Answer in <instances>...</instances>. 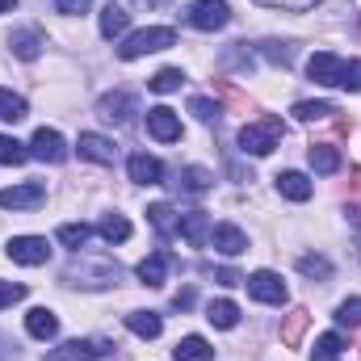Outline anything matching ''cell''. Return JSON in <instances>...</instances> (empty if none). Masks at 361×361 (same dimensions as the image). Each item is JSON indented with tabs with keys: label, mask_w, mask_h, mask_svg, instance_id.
I'll return each instance as SVG.
<instances>
[{
	"label": "cell",
	"mask_w": 361,
	"mask_h": 361,
	"mask_svg": "<svg viewBox=\"0 0 361 361\" xmlns=\"http://www.w3.org/2000/svg\"><path fill=\"white\" fill-rule=\"evenodd\" d=\"M118 277H122V265L114 261V257H105V252H76L72 261H68V269H63V281L68 286H85V290H105V286H118Z\"/></svg>",
	"instance_id": "6da1fadb"
},
{
	"label": "cell",
	"mask_w": 361,
	"mask_h": 361,
	"mask_svg": "<svg viewBox=\"0 0 361 361\" xmlns=\"http://www.w3.org/2000/svg\"><path fill=\"white\" fill-rule=\"evenodd\" d=\"M281 135H286V126H281V118H257V122H248L244 130H240V152H252V156H269L273 147L281 143Z\"/></svg>",
	"instance_id": "7a4b0ae2"
},
{
	"label": "cell",
	"mask_w": 361,
	"mask_h": 361,
	"mask_svg": "<svg viewBox=\"0 0 361 361\" xmlns=\"http://www.w3.org/2000/svg\"><path fill=\"white\" fill-rule=\"evenodd\" d=\"M169 47H177V30H169V25H152V30L130 34V38L118 47V55L130 63V59H143V55H156V51H169Z\"/></svg>",
	"instance_id": "3957f363"
},
{
	"label": "cell",
	"mask_w": 361,
	"mask_h": 361,
	"mask_svg": "<svg viewBox=\"0 0 361 361\" xmlns=\"http://www.w3.org/2000/svg\"><path fill=\"white\" fill-rule=\"evenodd\" d=\"M114 349H118V345L105 341V336H85V341H68V345L51 349L47 361H101V357H109Z\"/></svg>",
	"instance_id": "277c9868"
},
{
	"label": "cell",
	"mask_w": 361,
	"mask_h": 361,
	"mask_svg": "<svg viewBox=\"0 0 361 361\" xmlns=\"http://www.w3.org/2000/svg\"><path fill=\"white\" fill-rule=\"evenodd\" d=\"M227 21H231L227 0H193V4H189V25H193V30L214 34V30H223Z\"/></svg>",
	"instance_id": "5b68a950"
},
{
	"label": "cell",
	"mask_w": 361,
	"mask_h": 361,
	"mask_svg": "<svg viewBox=\"0 0 361 361\" xmlns=\"http://www.w3.org/2000/svg\"><path fill=\"white\" fill-rule=\"evenodd\" d=\"M244 286H248V294H252L257 302H269V307H281V302L290 298L286 281H281L277 273H269V269H261V273H252V277H244Z\"/></svg>",
	"instance_id": "8992f818"
},
{
	"label": "cell",
	"mask_w": 361,
	"mask_h": 361,
	"mask_svg": "<svg viewBox=\"0 0 361 361\" xmlns=\"http://www.w3.org/2000/svg\"><path fill=\"white\" fill-rule=\"evenodd\" d=\"M8 261H17V265H47L51 261V244L42 235H13L8 240Z\"/></svg>",
	"instance_id": "52a82bcc"
},
{
	"label": "cell",
	"mask_w": 361,
	"mask_h": 361,
	"mask_svg": "<svg viewBox=\"0 0 361 361\" xmlns=\"http://www.w3.org/2000/svg\"><path fill=\"white\" fill-rule=\"evenodd\" d=\"M307 76H311L315 85L336 89V85L345 80V59H341V55H332V51H319V55H311V59H307Z\"/></svg>",
	"instance_id": "ba28073f"
},
{
	"label": "cell",
	"mask_w": 361,
	"mask_h": 361,
	"mask_svg": "<svg viewBox=\"0 0 361 361\" xmlns=\"http://www.w3.org/2000/svg\"><path fill=\"white\" fill-rule=\"evenodd\" d=\"M30 156L34 160H42V164H63L68 160V143H63V135L59 130H34V139H30Z\"/></svg>",
	"instance_id": "9c48e42d"
},
{
	"label": "cell",
	"mask_w": 361,
	"mask_h": 361,
	"mask_svg": "<svg viewBox=\"0 0 361 361\" xmlns=\"http://www.w3.org/2000/svg\"><path fill=\"white\" fill-rule=\"evenodd\" d=\"M42 202H47V185H38V180L0 189V206H4V210H34V206H42Z\"/></svg>",
	"instance_id": "30bf717a"
},
{
	"label": "cell",
	"mask_w": 361,
	"mask_h": 361,
	"mask_svg": "<svg viewBox=\"0 0 361 361\" xmlns=\"http://www.w3.org/2000/svg\"><path fill=\"white\" fill-rule=\"evenodd\" d=\"M147 135H152V139H160V143H177V139H180V118L169 109V105L147 109Z\"/></svg>",
	"instance_id": "8fae6325"
},
{
	"label": "cell",
	"mask_w": 361,
	"mask_h": 361,
	"mask_svg": "<svg viewBox=\"0 0 361 361\" xmlns=\"http://www.w3.org/2000/svg\"><path fill=\"white\" fill-rule=\"evenodd\" d=\"M97 114H101L105 122H114V126H126L130 114H135V97H130V92H105V97L97 101Z\"/></svg>",
	"instance_id": "7c38bea8"
},
{
	"label": "cell",
	"mask_w": 361,
	"mask_h": 361,
	"mask_svg": "<svg viewBox=\"0 0 361 361\" xmlns=\"http://www.w3.org/2000/svg\"><path fill=\"white\" fill-rule=\"evenodd\" d=\"M126 173L135 185H160L164 180V164L156 160V156H147V152H135L130 160H126Z\"/></svg>",
	"instance_id": "4fadbf2b"
},
{
	"label": "cell",
	"mask_w": 361,
	"mask_h": 361,
	"mask_svg": "<svg viewBox=\"0 0 361 361\" xmlns=\"http://www.w3.org/2000/svg\"><path fill=\"white\" fill-rule=\"evenodd\" d=\"M177 231L189 240V244H193V248H206L214 227H210V214H206V210H189V214H180V227H177Z\"/></svg>",
	"instance_id": "5bb4252c"
},
{
	"label": "cell",
	"mask_w": 361,
	"mask_h": 361,
	"mask_svg": "<svg viewBox=\"0 0 361 361\" xmlns=\"http://www.w3.org/2000/svg\"><path fill=\"white\" fill-rule=\"evenodd\" d=\"M80 156L85 160H92V164H114L118 160V147H114V139H105V135H92V130H85L80 135Z\"/></svg>",
	"instance_id": "9a60e30c"
},
{
	"label": "cell",
	"mask_w": 361,
	"mask_h": 361,
	"mask_svg": "<svg viewBox=\"0 0 361 361\" xmlns=\"http://www.w3.org/2000/svg\"><path fill=\"white\" fill-rule=\"evenodd\" d=\"M210 244H214L223 257H240V252H248V235H244L240 227H231V223H219V227L210 231Z\"/></svg>",
	"instance_id": "2e32d148"
},
{
	"label": "cell",
	"mask_w": 361,
	"mask_h": 361,
	"mask_svg": "<svg viewBox=\"0 0 361 361\" xmlns=\"http://www.w3.org/2000/svg\"><path fill=\"white\" fill-rule=\"evenodd\" d=\"M25 332H30L34 341H51V336L59 332V315L47 311V307H34V311L25 315Z\"/></svg>",
	"instance_id": "e0dca14e"
},
{
	"label": "cell",
	"mask_w": 361,
	"mask_h": 361,
	"mask_svg": "<svg viewBox=\"0 0 361 361\" xmlns=\"http://www.w3.org/2000/svg\"><path fill=\"white\" fill-rule=\"evenodd\" d=\"M307 324H311V311H307V307H294V311L286 315V324H281V345H286V349H298L302 336H307Z\"/></svg>",
	"instance_id": "ac0fdd59"
},
{
	"label": "cell",
	"mask_w": 361,
	"mask_h": 361,
	"mask_svg": "<svg viewBox=\"0 0 361 361\" xmlns=\"http://www.w3.org/2000/svg\"><path fill=\"white\" fill-rule=\"evenodd\" d=\"M277 193H281V197H290V202H307V197L315 193V185L302 177V173H294V169H290V173H277Z\"/></svg>",
	"instance_id": "d6986e66"
},
{
	"label": "cell",
	"mask_w": 361,
	"mask_h": 361,
	"mask_svg": "<svg viewBox=\"0 0 361 361\" xmlns=\"http://www.w3.org/2000/svg\"><path fill=\"white\" fill-rule=\"evenodd\" d=\"M126 25H130V13L122 8V4H105L101 8V38H122L126 34Z\"/></svg>",
	"instance_id": "ffe728a7"
},
{
	"label": "cell",
	"mask_w": 361,
	"mask_h": 361,
	"mask_svg": "<svg viewBox=\"0 0 361 361\" xmlns=\"http://www.w3.org/2000/svg\"><path fill=\"white\" fill-rule=\"evenodd\" d=\"M126 328H130L135 336H143V341H156V336L164 332V319H160L156 311H130V315H126Z\"/></svg>",
	"instance_id": "44dd1931"
},
{
	"label": "cell",
	"mask_w": 361,
	"mask_h": 361,
	"mask_svg": "<svg viewBox=\"0 0 361 361\" xmlns=\"http://www.w3.org/2000/svg\"><path fill=\"white\" fill-rule=\"evenodd\" d=\"M173 357L177 361H214V349H210L206 336H180L177 349H173Z\"/></svg>",
	"instance_id": "7402d4cb"
},
{
	"label": "cell",
	"mask_w": 361,
	"mask_h": 361,
	"mask_svg": "<svg viewBox=\"0 0 361 361\" xmlns=\"http://www.w3.org/2000/svg\"><path fill=\"white\" fill-rule=\"evenodd\" d=\"M8 47H13V55H17V59H25V63H30V59H38V55H42V34H38V30H17V34L8 38Z\"/></svg>",
	"instance_id": "603a6c76"
},
{
	"label": "cell",
	"mask_w": 361,
	"mask_h": 361,
	"mask_svg": "<svg viewBox=\"0 0 361 361\" xmlns=\"http://www.w3.org/2000/svg\"><path fill=\"white\" fill-rule=\"evenodd\" d=\"M206 319H210L214 328H235V324H240V307H235L231 298H210V302H206Z\"/></svg>",
	"instance_id": "cb8c5ba5"
},
{
	"label": "cell",
	"mask_w": 361,
	"mask_h": 361,
	"mask_svg": "<svg viewBox=\"0 0 361 361\" xmlns=\"http://www.w3.org/2000/svg\"><path fill=\"white\" fill-rule=\"evenodd\" d=\"M169 265H173V257H169V252H152V257L139 265V281H143V286H164Z\"/></svg>",
	"instance_id": "d4e9b609"
},
{
	"label": "cell",
	"mask_w": 361,
	"mask_h": 361,
	"mask_svg": "<svg viewBox=\"0 0 361 361\" xmlns=\"http://www.w3.org/2000/svg\"><path fill=\"white\" fill-rule=\"evenodd\" d=\"M307 160H311V169H315L319 177H332V173L341 169V152L328 147V143H315V147L307 152Z\"/></svg>",
	"instance_id": "484cf974"
},
{
	"label": "cell",
	"mask_w": 361,
	"mask_h": 361,
	"mask_svg": "<svg viewBox=\"0 0 361 361\" xmlns=\"http://www.w3.org/2000/svg\"><path fill=\"white\" fill-rule=\"evenodd\" d=\"M341 109L332 105V101H298L294 105V118L298 122H328V118H336Z\"/></svg>",
	"instance_id": "4316f807"
},
{
	"label": "cell",
	"mask_w": 361,
	"mask_h": 361,
	"mask_svg": "<svg viewBox=\"0 0 361 361\" xmlns=\"http://www.w3.org/2000/svg\"><path fill=\"white\" fill-rule=\"evenodd\" d=\"M97 235L109 240V244H126V240H130V223H126V214H105V219L97 223Z\"/></svg>",
	"instance_id": "83f0119b"
},
{
	"label": "cell",
	"mask_w": 361,
	"mask_h": 361,
	"mask_svg": "<svg viewBox=\"0 0 361 361\" xmlns=\"http://www.w3.org/2000/svg\"><path fill=\"white\" fill-rule=\"evenodd\" d=\"M147 219H152V227H156L160 235H177V227H180L177 210H173L169 202H156V206H147Z\"/></svg>",
	"instance_id": "f1b7e54d"
},
{
	"label": "cell",
	"mask_w": 361,
	"mask_h": 361,
	"mask_svg": "<svg viewBox=\"0 0 361 361\" xmlns=\"http://www.w3.org/2000/svg\"><path fill=\"white\" fill-rule=\"evenodd\" d=\"M341 353H345V336H341V332H324V336L315 341V349H311L315 361H341Z\"/></svg>",
	"instance_id": "f546056e"
},
{
	"label": "cell",
	"mask_w": 361,
	"mask_h": 361,
	"mask_svg": "<svg viewBox=\"0 0 361 361\" xmlns=\"http://www.w3.org/2000/svg\"><path fill=\"white\" fill-rule=\"evenodd\" d=\"M89 235H92V227H85V223H63V227H59V244L72 248V252H80V248L89 244Z\"/></svg>",
	"instance_id": "4dcf8cb0"
},
{
	"label": "cell",
	"mask_w": 361,
	"mask_h": 361,
	"mask_svg": "<svg viewBox=\"0 0 361 361\" xmlns=\"http://www.w3.org/2000/svg\"><path fill=\"white\" fill-rule=\"evenodd\" d=\"M214 185V173H206V169H180V189L185 193H206Z\"/></svg>",
	"instance_id": "1f68e13d"
},
{
	"label": "cell",
	"mask_w": 361,
	"mask_h": 361,
	"mask_svg": "<svg viewBox=\"0 0 361 361\" xmlns=\"http://www.w3.org/2000/svg\"><path fill=\"white\" fill-rule=\"evenodd\" d=\"M261 55H265V59H269L273 68H290V63H294V47H290V42H261Z\"/></svg>",
	"instance_id": "d6a6232c"
},
{
	"label": "cell",
	"mask_w": 361,
	"mask_h": 361,
	"mask_svg": "<svg viewBox=\"0 0 361 361\" xmlns=\"http://www.w3.org/2000/svg\"><path fill=\"white\" fill-rule=\"evenodd\" d=\"M21 118H25V101L17 92L0 89V122H21Z\"/></svg>",
	"instance_id": "836d02e7"
},
{
	"label": "cell",
	"mask_w": 361,
	"mask_h": 361,
	"mask_svg": "<svg viewBox=\"0 0 361 361\" xmlns=\"http://www.w3.org/2000/svg\"><path fill=\"white\" fill-rule=\"evenodd\" d=\"M180 80H185V76H180V68H160V72L147 80V89H152V92H177Z\"/></svg>",
	"instance_id": "e575fe53"
},
{
	"label": "cell",
	"mask_w": 361,
	"mask_h": 361,
	"mask_svg": "<svg viewBox=\"0 0 361 361\" xmlns=\"http://www.w3.org/2000/svg\"><path fill=\"white\" fill-rule=\"evenodd\" d=\"M30 160V147H21L17 139H8V135H0V164H25Z\"/></svg>",
	"instance_id": "d590c367"
},
{
	"label": "cell",
	"mask_w": 361,
	"mask_h": 361,
	"mask_svg": "<svg viewBox=\"0 0 361 361\" xmlns=\"http://www.w3.org/2000/svg\"><path fill=\"white\" fill-rule=\"evenodd\" d=\"M298 273L302 277H315V281H328L332 277V265L324 257H298Z\"/></svg>",
	"instance_id": "8d00e7d4"
},
{
	"label": "cell",
	"mask_w": 361,
	"mask_h": 361,
	"mask_svg": "<svg viewBox=\"0 0 361 361\" xmlns=\"http://www.w3.org/2000/svg\"><path fill=\"white\" fill-rule=\"evenodd\" d=\"M336 324L341 328H361V298H345L336 307Z\"/></svg>",
	"instance_id": "74e56055"
},
{
	"label": "cell",
	"mask_w": 361,
	"mask_h": 361,
	"mask_svg": "<svg viewBox=\"0 0 361 361\" xmlns=\"http://www.w3.org/2000/svg\"><path fill=\"white\" fill-rule=\"evenodd\" d=\"M189 114H197L202 122H219V114H223V109H219L214 101H206V97H189Z\"/></svg>",
	"instance_id": "f35d334b"
},
{
	"label": "cell",
	"mask_w": 361,
	"mask_h": 361,
	"mask_svg": "<svg viewBox=\"0 0 361 361\" xmlns=\"http://www.w3.org/2000/svg\"><path fill=\"white\" fill-rule=\"evenodd\" d=\"M257 4H269V8H281V13H307L319 0H257Z\"/></svg>",
	"instance_id": "ab89813d"
},
{
	"label": "cell",
	"mask_w": 361,
	"mask_h": 361,
	"mask_svg": "<svg viewBox=\"0 0 361 361\" xmlns=\"http://www.w3.org/2000/svg\"><path fill=\"white\" fill-rule=\"evenodd\" d=\"M248 42H231L227 47V55H223V63H235V68H252V55L244 51Z\"/></svg>",
	"instance_id": "60d3db41"
},
{
	"label": "cell",
	"mask_w": 361,
	"mask_h": 361,
	"mask_svg": "<svg viewBox=\"0 0 361 361\" xmlns=\"http://www.w3.org/2000/svg\"><path fill=\"white\" fill-rule=\"evenodd\" d=\"M25 298V286L21 281H0V307H13Z\"/></svg>",
	"instance_id": "b9f144b4"
},
{
	"label": "cell",
	"mask_w": 361,
	"mask_h": 361,
	"mask_svg": "<svg viewBox=\"0 0 361 361\" xmlns=\"http://www.w3.org/2000/svg\"><path fill=\"white\" fill-rule=\"evenodd\" d=\"M202 273H206V277H214L219 286H244V277H240L235 269H214V265H202Z\"/></svg>",
	"instance_id": "7bdbcfd3"
},
{
	"label": "cell",
	"mask_w": 361,
	"mask_h": 361,
	"mask_svg": "<svg viewBox=\"0 0 361 361\" xmlns=\"http://www.w3.org/2000/svg\"><path fill=\"white\" fill-rule=\"evenodd\" d=\"M219 92H223V101H227L231 109H248V97L231 89V80H219Z\"/></svg>",
	"instance_id": "ee69618b"
},
{
	"label": "cell",
	"mask_w": 361,
	"mask_h": 361,
	"mask_svg": "<svg viewBox=\"0 0 361 361\" xmlns=\"http://www.w3.org/2000/svg\"><path fill=\"white\" fill-rule=\"evenodd\" d=\"M341 89H353V92H361V59H353V63H345V80H341Z\"/></svg>",
	"instance_id": "f6af8a7d"
},
{
	"label": "cell",
	"mask_w": 361,
	"mask_h": 361,
	"mask_svg": "<svg viewBox=\"0 0 361 361\" xmlns=\"http://www.w3.org/2000/svg\"><path fill=\"white\" fill-rule=\"evenodd\" d=\"M193 302H197V294H193L189 286H185V290H177V294H173V307H177V311H189Z\"/></svg>",
	"instance_id": "bcb514c9"
},
{
	"label": "cell",
	"mask_w": 361,
	"mask_h": 361,
	"mask_svg": "<svg viewBox=\"0 0 361 361\" xmlns=\"http://www.w3.org/2000/svg\"><path fill=\"white\" fill-rule=\"evenodd\" d=\"M59 4V13H68V17H76V13H85L92 0H55Z\"/></svg>",
	"instance_id": "7dc6e473"
},
{
	"label": "cell",
	"mask_w": 361,
	"mask_h": 361,
	"mask_svg": "<svg viewBox=\"0 0 361 361\" xmlns=\"http://www.w3.org/2000/svg\"><path fill=\"white\" fill-rule=\"evenodd\" d=\"M349 193L361 202V169H353V173H349Z\"/></svg>",
	"instance_id": "c3c4849f"
},
{
	"label": "cell",
	"mask_w": 361,
	"mask_h": 361,
	"mask_svg": "<svg viewBox=\"0 0 361 361\" xmlns=\"http://www.w3.org/2000/svg\"><path fill=\"white\" fill-rule=\"evenodd\" d=\"M17 8V0H0V13H13Z\"/></svg>",
	"instance_id": "681fc988"
},
{
	"label": "cell",
	"mask_w": 361,
	"mask_h": 361,
	"mask_svg": "<svg viewBox=\"0 0 361 361\" xmlns=\"http://www.w3.org/2000/svg\"><path fill=\"white\" fill-rule=\"evenodd\" d=\"M135 4H147V8H160V4H169V0H135Z\"/></svg>",
	"instance_id": "f907efd6"
},
{
	"label": "cell",
	"mask_w": 361,
	"mask_h": 361,
	"mask_svg": "<svg viewBox=\"0 0 361 361\" xmlns=\"http://www.w3.org/2000/svg\"><path fill=\"white\" fill-rule=\"evenodd\" d=\"M357 257H361V235H357Z\"/></svg>",
	"instance_id": "816d5d0a"
}]
</instances>
